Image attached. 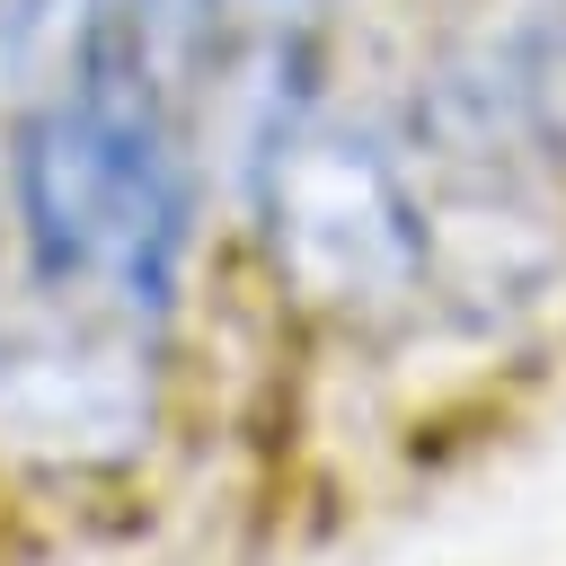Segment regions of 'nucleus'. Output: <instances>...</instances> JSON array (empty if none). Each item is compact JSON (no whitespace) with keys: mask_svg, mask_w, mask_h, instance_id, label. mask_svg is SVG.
Returning <instances> with one entry per match:
<instances>
[{"mask_svg":"<svg viewBox=\"0 0 566 566\" xmlns=\"http://www.w3.org/2000/svg\"><path fill=\"white\" fill-rule=\"evenodd\" d=\"M221 18H248V27H292V18H310L318 0H212Z\"/></svg>","mask_w":566,"mask_h":566,"instance_id":"obj_4","label":"nucleus"},{"mask_svg":"<svg viewBox=\"0 0 566 566\" xmlns=\"http://www.w3.org/2000/svg\"><path fill=\"white\" fill-rule=\"evenodd\" d=\"M256 203L274 265L301 283V301L380 327L433 292L424 186L416 159L380 133L318 106H274L256 133Z\"/></svg>","mask_w":566,"mask_h":566,"instance_id":"obj_2","label":"nucleus"},{"mask_svg":"<svg viewBox=\"0 0 566 566\" xmlns=\"http://www.w3.org/2000/svg\"><path fill=\"white\" fill-rule=\"evenodd\" d=\"M9 212L35 283L62 310L159 327L186 265V159L150 62L124 27L97 53L35 88L9 124Z\"/></svg>","mask_w":566,"mask_h":566,"instance_id":"obj_1","label":"nucleus"},{"mask_svg":"<svg viewBox=\"0 0 566 566\" xmlns=\"http://www.w3.org/2000/svg\"><path fill=\"white\" fill-rule=\"evenodd\" d=\"M150 433V327L44 318L0 336V442L35 460H124Z\"/></svg>","mask_w":566,"mask_h":566,"instance_id":"obj_3","label":"nucleus"}]
</instances>
